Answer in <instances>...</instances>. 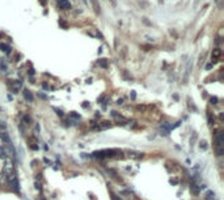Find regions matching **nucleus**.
I'll return each mask as SVG.
<instances>
[{"label":"nucleus","instance_id":"obj_1","mask_svg":"<svg viewBox=\"0 0 224 200\" xmlns=\"http://www.w3.org/2000/svg\"><path fill=\"white\" fill-rule=\"evenodd\" d=\"M15 173V162L12 158H5L4 165H3V175L5 178H8L11 174Z\"/></svg>","mask_w":224,"mask_h":200},{"label":"nucleus","instance_id":"obj_2","mask_svg":"<svg viewBox=\"0 0 224 200\" xmlns=\"http://www.w3.org/2000/svg\"><path fill=\"white\" fill-rule=\"evenodd\" d=\"M7 181H8L9 186H11V188H12L13 191H16V192H19V191H20V183H19V178H17V175H16L15 173H13V174H11V175L7 178Z\"/></svg>","mask_w":224,"mask_h":200},{"label":"nucleus","instance_id":"obj_3","mask_svg":"<svg viewBox=\"0 0 224 200\" xmlns=\"http://www.w3.org/2000/svg\"><path fill=\"white\" fill-rule=\"evenodd\" d=\"M114 153H118V151H114V149H106V151H100V152H95L93 156L98 158H106V157H113Z\"/></svg>","mask_w":224,"mask_h":200},{"label":"nucleus","instance_id":"obj_4","mask_svg":"<svg viewBox=\"0 0 224 200\" xmlns=\"http://www.w3.org/2000/svg\"><path fill=\"white\" fill-rule=\"evenodd\" d=\"M214 140H215V148H223L224 135H223V132H222V131H219V132H216V133H215Z\"/></svg>","mask_w":224,"mask_h":200},{"label":"nucleus","instance_id":"obj_5","mask_svg":"<svg viewBox=\"0 0 224 200\" xmlns=\"http://www.w3.org/2000/svg\"><path fill=\"white\" fill-rule=\"evenodd\" d=\"M9 86H11V90H12V93H17L20 89L23 88V82H21L20 80H15Z\"/></svg>","mask_w":224,"mask_h":200},{"label":"nucleus","instance_id":"obj_6","mask_svg":"<svg viewBox=\"0 0 224 200\" xmlns=\"http://www.w3.org/2000/svg\"><path fill=\"white\" fill-rule=\"evenodd\" d=\"M57 3L61 9H70L71 8V3L70 0H57Z\"/></svg>","mask_w":224,"mask_h":200},{"label":"nucleus","instance_id":"obj_7","mask_svg":"<svg viewBox=\"0 0 224 200\" xmlns=\"http://www.w3.org/2000/svg\"><path fill=\"white\" fill-rule=\"evenodd\" d=\"M24 98H25L28 102H33V101H34V97H33L32 92L28 90V89H25V90H24Z\"/></svg>","mask_w":224,"mask_h":200},{"label":"nucleus","instance_id":"obj_8","mask_svg":"<svg viewBox=\"0 0 224 200\" xmlns=\"http://www.w3.org/2000/svg\"><path fill=\"white\" fill-rule=\"evenodd\" d=\"M220 55H222V51H220V48H215L214 51H212V62H218V58H220Z\"/></svg>","mask_w":224,"mask_h":200},{"label":"nucleus","instance_id":"obj_9","mask_svg":"<svg viewBox=\"0 0 224 200\" xmlns=\"http://www.w3.org/2000/svg\"><path fill=\"white\" fill-rule=\"evenodd\" d=\"M0 48H2V51L5 54H11V50H12L9 44H7V43H0Z\"/></svg>","mask_w":224,"mask_h":200},{"label":"nucleus","instance_id":"obj_10","mask_svg":"<svg viewBox=\"0 0 224 200\" xmlns=\"http://www.w3.org/2000/svg\"><path fill=\"white\" fill-rule=\"evenodd\" d=\"M112 123L110 122H102L100 126H97V130H106V128H110Z\"/></svg>","mask_w":224,"mask_h":200},{"label":"nucleus","instance_id":"obj_11","mask_svg":"<svg viewBox=\"0 0 224 200\" xmlns=\"http://www.w3.org/2000/svg\"><path fill=\"white\" fill-rule=\"evenodd\" d=\"M98 65L102 67V68H108V62H106V59H100V60H98Z\"/></svg>","mask_w":224,"mask_h":200},{"label":"nucleus","instance_id":"obj_12","mask_svg":"<svg viewBox=\"0 0 224 200\" xmlns=\"http://www.w3.org/2000/svg\"><path fill=\"white\" fill-rule=\"evenodd\" d=\"M192 191L195 194V195H198V194H199V188H198V186H197L195 183H193V185H192Z\"/></svg>","mask_w":224,"mask_h":200},{"label":"nucleus","instance_id":"obj_13","mask_svg":"<svg viewBox=\"0 0 224 200\" xmlns=\"http://www.w3.org/2000/svg\"><path fill=\"white\" fill-rule=\"evenodd\" d=\"M0 68H2V69H3L4 72H5V71L8 69V67H7V64H5L4 62H0Z\"/></svg>","mask_w":224,"mask_h":200},{"label":"nucleus","instance_id":"obj_14","mask_svg":"<svg viewBox=\"0 0 224 200\" xmlns=\"http://www.w3.org/2000/svg\"><path fill=\"white\" fill-rule=\"evenodd\" d=\"M71 118H75V119H79V118H80V115H79V114H76V113H71Z\"/></svg>","mask_w":224,"mask_h":200},{"label":"nucleus","instance_id":"obj_15","mask_svg":"<svg viewBox=\"0 0 224 200\" xmlns=\"http://www.w3.org/2000/svg\"><path fill=\"white\" fill-rule=\"evenodd\" d=\"M34 187L37 188L38 191H41V185H40V182H34Z\"/></svg>","mask_w":224,"mask_h":200},{"label":"nucleus","instance_id":"obj_16","mask_svg":"<svg viewBox=\"0 0 224 200\" xmlns=\"http://www.w3.org/2000/svg\"><path fill=\"white\" fill-rule=\"evenodd\" d=\"M210 101H211V103H212V105H216V103H218V98H216V97H212V98L210 99Z\"/></svg>","mask_w":224,"mask_h":200},{"label":"nucleus","instance_id":"obj_17","mask_svg":"<svg viewBox=\"0 0 224 200\" xmlns=\"http://www.w3.org/2000/svg\"><path fill=\"white\" fill-rule=\"evenodd\" d=\"M212 196H215V195H214V194H212L211 191L207 192V199H209V200H210V199H212Z\"/></svg>","mask_w":224,"mask_h":200},{"label":"nucleus","instance_id":"obj_18","mask_svg":"<svg viewBox=\"0 0 224 200\" xmlns=\"http://www.w3.org/2000/svg\"><path fill=\"white\" fill-rule=\"evenodd\" d=\"M201 148H202V149H206V148H207V143H206V141H202V143H201Z\"/></svg>","mask_w":224,"mask_h":200},{"label":"nucleus","instance_id":"obj_19","mask_svg":"<svg viewBox=\"0 0 224 200\" xmlns=\"http://www.w3.org/2000/svg\"><path fill=\"white\" fill-rule=\"evenodd\" d=\"M40 200H46V199H45V198H41V199H40Z\"/></svg>","mask_w":224,"mask_h":200}]
</instances>
